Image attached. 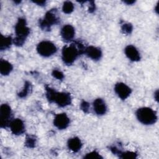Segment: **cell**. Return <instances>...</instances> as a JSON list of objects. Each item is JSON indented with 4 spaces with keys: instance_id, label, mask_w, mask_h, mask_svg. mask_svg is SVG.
<instances>
[{
    "instance_id": "5b68a950",
    "label": "cell",
    "mask_w": 159,
    "mask_h": 159,
    "mask_svg": "<svg viewBox=\"0 0 159 159\" xmlns=\"http://www.w3.org/2000/svg\"><path fill=\"white\" fill-rule=\"evenodd\" d=\"M60 19L57 13L56 9H52L48 11L44 17L39 21V24L42 29L44 30H49L50 27L57 24Z\"/></svg>"
},
{
    "instance_id": "7402d4cb",
    "label": "cell",
    "mask_w": 159,
    "mask_h": 159,
    "mask_svg": "<svg viewBox=\"0 0 159 159\" xmlns=\"http://www.w3.org/2000/svg\"><path fill=\"white\" fill-rule=\"evenodd\" d=\"M122 30L125 34H130L132 30V25L130 24H125L122 26Z\"/></svg>"
},
{
    "instance_id": "ac0fdd59",
    "label": "cell",
    "mask_w": 159,
    "mask_h": 159,
    "mask_svg": "<svg viewBox=\"0 0 159 159\" xmlns=\"http://www.w3.org/2000/svg\"><path fill=\"white\" fill-rule=\"evenodd\" d=\"M73 9H74V6L71 2L65 1L63 3L62 10L63 12H65V14H70L71 12H73Z\"/></svg>"
},
{
    "instance_id": "d6986e66",
    "label": "cell",
    "mask_w": 159,
    "mask_h": 159,
    "mask_svg": "<svg viewBox=\"0 0 159 159\" xmlns=\"http://www.w3.org/2000/svg\"><path fill=\"white\" fill-rule=\"evenodd\" d=\"M31 89L30 87V84L29 82H26L24 86V88L23 89V90L19 94V96L21 98H23L25 96H27V94L29 93V89Z\"/></svg>"
},
{
    "instance_id": "3957f363",
    "label": "cell",
    "mask_w": 159,
    "mask_h": 159,
    "mask_svg": "<svg viewBox=\"0 0 159 159\" xmlns=\"http://www.w3.org/2000/svg\"><path fill=\"white\" fill-rule=\"evenodd\" d=\"M15 32L16 36L13 40L14 44L17 46L22 45L30 32V29L27 26L24 19H19L15 25Z\"/></svg>"
},
{
    "instance_id": "ba28073f",
    "label": "cell",
    "mask_w": 159,
    "mask_h": 159,
    "mask_svg": "<svg viewBox=\"0 0 159 159\" xmlns=\"http://www.w3.org/2000/svg\"><path fill=\"white\" fill-rule=\"evenodd\" d=\"M114 91L117 96L122 99H125L130 94L131 89L123 83H118L115 85Z\"/></svg>"
},
{
    "instance_id": "7a4b0ae2",
    "label": "cell",
    "mask_w": 159,
    "mask_h": 159,
    "mask_svg": "<svg viewBox=\"0 0 159 159\" xmlns=\"http://www.w3.org/2000/svg\"><path fill=\"white\" fill-rule=\"evenodd\" d=\"M46 96L48 101L55 102L60 107L70 105L71 102V96L69 93L64 92L58 93L48 87L46 88Z\"/></svg>"
},
{
    "instance_id": "484cf974",
    "label": "cell",
    "mask_w": 159,
    "mask_h": 159,
    "mask_svg": "<svg viewBox=\"0 0 159 159\" xmlns=\"http://www.w3.org/2000/svg\"><path fill=\"white\" fill-rule=\"evenodd\" d=\"M34 2L37 3L39 5H40V6H43L44 4H45V1H34Z\"/></svg>"
},
{
    "instance_id": "4fadbf2b",
    "label": "cell",
    "mask_w": 159,
    "mask_h": 159,
    "mask_svg": "<svg viewBox=\"0 0 159 159\" xmlns=\"http://www.w3.org/2000/svg\"><path fill=\"white\" fill-rule=\"evenodd\" d=\"M84 53L88 57L94 60H99L102 56V52L101 50L99 48L94 46H89L86 48Z\"/></svg>"
},
{
    "instance_id": "52a82bcc",
    "label": "cell",
    "mask_w": 159,
    "mask_h": 159,
    "mask_svg": "<svg viewBox=\"0 0 159 159\" xmlns=\"http://www.w3.org/2000/svg\"><path fill=\"white\" fill-rule=\"evenodd\" d=\"M12 117V112L10 106L7 104H3L0 107V124L1 127H6L10 124Z\"/></svg>"
},
{
    "instance_id": "9c48e42d",
    "label": "cell",
    "mask_w": 159,
    "mask_h": 159,
    "mask_svg": "<svg viewBox=\"0 0 159 159\" xmlns=\"http://www.w3.org/2000/svg\"><path fill=\"white\" fill-rule=\"evenodd\" d=\"M53 124L58 129H65L68 126L70 119L65 113H60L55 117Z\"/></svg>"
},
{
    "instance_id": "30bf717a",
    "label": "cell",
    "mask_w": 159,
    "mask_h": 159,
    "mask_svg": "<svg viewBox=\"0 0 159 159\" xmlns=\"http://www.w3.org/2000/svg\"><path fill=\"white\" fill-rule=\"evenodd\" d=\"M11 132L15 135H20L25 130L24 122L20 119H15L9 124Z\"/></svg>"
},
{
    "instance_id": "4316f807",
    "label": "cell",
    "mask_w": 159,
    "mask_h": 159,
    "mask_svg": "<svg viewBox=\"0 0 159 159\" xmlns=\"http://www.w3.org/2000/svg\"><path fill=\"white\" fill-rule=\"evenodd\" d=\"M125 2L127 3L128 4H132L134 2V1H125Z\"/></svg>"
},
{
    "instance_id": "cb8c5ba5",
    "label": "cell",
    "mask_w": 159,
    "mask_h": 159,
    "mask_svg": "<svg viewBox=\"0 0 159 159\" xmlns=\"http://www.w3.org/2000/svg\"><path fill=\"white\" fill-rule=\"evenodd\" d=\"M35 143V140H34V138H32L31 137H29L27 138L25 144L29 147H33L34 146Z\"/></svg>"
},
{
    "instance_id": "ffe728a7",
    "label": "cell",
    "mask_w": 159,
    "mask_h": 159,
    "mask_svg": "<svg viewBox=\"0 0 159 159\" xmlns=\"http://www.w3.org/2000/svg\"><path fill=\"white\" fill-rule=\"evenodd\" d=\"M84 158L87 159H96V158H101V156L96 151H93L90 153H87L84 157Z\"/></svg>"
},
{
    "instance_id": "9a60e30c",
    "label": "cell",
    "mask_w": 159,
    "mask_h": 159,
    "mask_svg": "<svg viewBox=\"0 0 159 159\" xmlns=\"http://www.w3.org/2000/svg\"><path fill=\"white\" fill-rule=\"evenodd\" d=\"M67 144L69 149L75 152L79 151L82 147V143L80 139L78 137H73L70 139Z\"/></svg>"
},
{
    "instance_id": "7c38bea8",
    "label": "cell",
    "mask_w": 159,
    "mask_h": 159,
    "mask_svg": "<svg viewBox=\"0 0 159 159\" xmlns=\"http://www.w3.org/2000/svg\"><path fill=\"white\" fill-rule=\"evenodd\" d=\"M125 55L129 58L130 60L134 61H139L140 59V53L137 50V48L131 45L127 46L125 48Z\"/></svg>"
},
{
    "instance_id": "8992f818",
    "label": "cell",
    "mask_w": 159,
    "mask_h": 159,
    "mask_svg": "<svg viewBox=\"0 0 159 159\" xmlns=\"http://www.w3.org/2000/svg\"><path fill=\"white\" fill-rule=\"evenodd\" d=\"M57 47L54 43L50 41H42L40 42L37 47L38 53L44 57H48L57 52Z\"/></svg>"
},
{
    "instance_id": "5bb4252c",
    "label": "cell",
    "mask_w": 159,
    "mask_h": 159,
    "mask_svg": "<svg viewBox=\"0 0 159 159\" xmlns=\"http://www.w3.org/2000/svg\"><path fill=\"white\" fill-rule=\"evenodd\" d=\"M93 109L98 115H103L107 111L106 103L101 98H98L94 100L93 102Z\"/></svg>"
},
{
    "instance_id": "6da1fadb",
    "label": "cell",
    "mask_w": 159,
    "mask_h": 159,
    "mask_svg": "<svg viewBox=\"0 0 159 159\" xmlns=\"http://www.w3.org/2000/svg\"><path fill=\"white\" fill-rule=\"evenodd\" d=\"M85 48L81 43H78V46L75 43H71L68 46H65L62 50V60L67 65H70L74 62L80 54L84 53Z\"/></svg>"
},
{
    "instance_id": "44dd1931",
    "label": "cell",
    "mask_w": 159,
    "mask_h": 159,
    "mask_svg": "<svg viewBox=\"0 0 159 159\" xmlns=\"http://www.w3.org/2000/svg\"><path fill=\"white\" fill-rule=\"evenodd\" d=\"M121 155V158H134L136 157V154L134 152H126L119 153Z\"/></svg>"
},
{
    "instance_id": "277c9868",
    "label": "cell",
    "mask_w": 159,
    "mask_h": 159,
    "mask_svg": "<svg viewBox=\"0 0 159 159\" xmlns=\"http://www.w3.org/2000/svg\"><path fill=\"white\" fill-rule=\"evenodd\" d=\"M136 116L138 120L145 125L154 124L157 120L156 112L152 109L147 107H141L137 109Z\"/></svg>"
},
{
    "instance_id": "e0dca14e",
    "label": "cell",
    "mask_w": 159,
    "mask_h": 159,
    "mask_svg": "<svg viewBox=\"0 0 159 159\" xmlns=\"http://www.w3.org/2000/svg\"><path fill=\"white\" fill-rule=\"evenodd\" d=\"M12 43V39L10 36L5 37L2 35H1V43L0 48L1 50H6L8 48Z\"/></svg>"
},
{
    "instance_id": "8fae6325",
    "label": "cell",
    "mask_w": 159,
    "mask_h": 159,
    "mask_svg": "<svg viewBox=\"0 0 159 159\" xmlns=\"http://www.w3.org/2000/svg\"><path fill=\"white\" fill-rule=\"evenodd\" d=\"M75 29L69 24L64 25L61 30V37L66 42L71 41L75 36Z\"/></svg>"
},
{
    "instance_id": "d4e9b609",
    "label": "cell",
    "mask_w": 159,
    "mask_h": 159,
    "mask_svg": "<svg viewBox=\"0 0 159 159\" xmlns=\"http://www.w3.org/2000/svg\"><path fill=\"white\" fill-rule=\"evenodd\" d=\"M88 107H89V105H88V104L86 102L84 101V102H83L81 103V108H82V109L84 110V111H86V110H88Z\"/></svg>"
},
{
    "instance_id": "603a6c76",
    "label": "cell",
    "mask_w": 159,
    "mask_h": 159,
    "mask_svg": "<svg viewBox=\"0 0 159 159\" xmlns=\"http://www.w3.org/2000/svg\"><path fill=\"white\" fill-rule=\"evenodd\" d=\"M52 75L57 79L58 80H62L64 78V75L63 73L59 70H54L52 72Z\"/></svg>"
},
{
    "instance_id": "2e32d148",
    "label": "cell",
    "mask_w": 159,
    "mask_h": 159,
    "mask_svg": "<svg viewBox=\"0 0 159 159\" xmlns=\"http://www.w3.org/2000/svg\"><path fill=\"white\" fill-rule=\"evenodd\" d=\"M12 70V65L7 61L1 60L0 61V73L2 75H9Z\"/></svg>"
}]
</instances>
